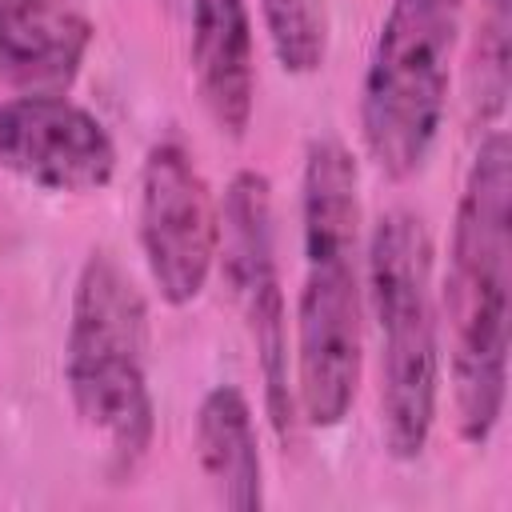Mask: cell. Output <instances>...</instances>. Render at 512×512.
Returning <instances> with one entry per match:
<instances>
[{"label": "cell", "mask_w": 512, "mask_h": 512, "mask_svg": "<svg viewBox=\"0 0 512 512\" xmlns=\"http://www.w3.org/2000/svg\"><path fill=\"white\" fill-rule=\"evenodd\" d=\"M300 292L292 392L308 428H340L364 376V236L360 164L352 148L324 132L312 136L300 172Z\"/></svg>", "instance_id": "6da1fadb"}, {"label": "cell", "mask_w": 512, "mask_h": 512, "mask_svg": "<svg viewBox=\"0 0 512 512\" xmlns=\"http://www.w3.org/2000/svg\"><path fill=\"white\" fill-rule=\"evenodd\" d=\"M440 292L448 328L452 416L464 444L484 448L508 400V292H512V140L488 128L468 160Z\"/></svg>", "instance_id": "7a4b0ae2"}, {"label": "cell", "mask_w": 512, "mask_h": 512, "mask_svg": "<svg viewBox=\"0 0 512 512\" xmlns=\"http://www.w3.org/2000/svg\"><path fill=\"white\" fill-rule=\"evenodd\" d=\"M64 384L76 420L92 440H100L104 472L116 484L132 480L156 440L148 300L108 248H92L76 272L64 336Z\"/></svg>", "instance_id": "3957f363"}, {"label": "cell", "mask_w": 512, "mask_h": 512, "mask_svg": "<svg viewBox=\"0 0 512 512\" xmlns=\"http://www.w3.org/2000/svg\"><path fill=\"white\" fill-rule=\"evenodd\" d=\"M364 308L380 344V432L392 460H420L440 412V300L428 224L412 208L376 216L364 240Z\"/></svg>", "instance_id": "277c9868"}, {"label": "cell", "mask_w": 512, "mask_h": 512, "mask_svg": "<svg viewBox=\"0 0 512 512\" xmlns=\"http://www.w3.org/2000/svg\"><path fill=\"white\" fill-rule=\"evenodd\" d=\"M468 0H388L364 84L360 136L388 180H408L432 156L452 88Z\"/></svg>", "instance_id": "5b68a950"}, {"label": "cell", "mask_w": 512, "mask_h": 512, "mask_svg": "<svg viewBox=\"0 0 512 512\" xmlns=\"http://www.w3.org/2000/svg\"><path fill=\"white\" fill-rule=\"evenodd\" d=\"M224 284L240 308L248 340L256 348V368L264 380L268 424L280 444L296 432V392H292V352H288V308L276 260V212L272 184L256 168H240L220 204V252Z\"/></svg>", "instance_id": "8992f818"}, {"label": "cell", "mask_w": 512, "mask_h": 512, "mask_svg": "<svg viewBox=\"0 0 512 512\" xmlns=\"http://www.w3.org/2000/svg\"><path fill=\"white\" fill-rule=\"evenodd\" d=\"M136 232L156 296L168 308L196 304L220 252V204L196 156L176 136L144 152Z\"/></svg>", "instance_id": "52a82bcc"}, {"label": "cell", "mask_w": 512, "mask_h": 512, "mask_svg": "<svg viewBox=\"0 0 512 512\" xmlns=\"http://www.w3.org/2000/svg\"><path fill=\"white\" fill-rule=\"evenodd\" d=\"M116 160V140L104 120L64 92L0 100V172L44 192L88 196L112 184Z\"/></svg>", "instance_id": "ba28073f"}, {"label": "cell", "mask_w": 512, "mask_h": 512, "mask_svg": "<svg viewBox=\"0 0 512 512\" xmlns=\"http://www.w3.org/2000/svg\"><path fill=\"white\" fill-rule=\"evenodd\" d=\"M92 40L84 0H0V76L20 92H68Z\"/></svg>", "instance_id": "9c48e42d"}, {"label": "cell", "mask_w": 512, "mask_h": 512, "mask_svg": "<svg viewBox=\"0 0 512 512\" xmlns=\"http://www.w3.org/2000/svg\"><path fill=\"white\" fill-rule=\"evenodd\" d=\"M192 76L208 120L240 140L256 108V40L248 0H188Z\"/></svg>", "instance_id": "30bf717a"}, {"label": "cell", "mask_w": 512, "mask_h": 512, "mask_svg": "<svg viewBox=\"0 0 512 512\" xmlns=\"http://www.w3.org/2000/svg\"><path fill=\"white\" fill-rule=\"evenodd\" d=\"M196 464L220 504L256 512L264 508V456L256 436V416L236 384H212L196 408Z\"/></svg>", "instance_id": "8fae6325"}, {"label": "cell", "mask_w": 512, "mask_h": 512, "mask_svg": "<svg viewBox=\"0 0 512 512\" xmlns=\"http://www.w3.org/2000/svg\"><path fill=\"white\" fill-rule=\"evenodd\" d=\"M260 16L272 56L288 76H312L324 68L332 44L328 0H260Z\"/></svg>", "instance_id": "7c38bea8"}, {"label": "cell", "mask_w": 512, "mask_h": 512, "mask_svg": "<svg viewBox=\"0 0 512 512\" xmlns=\"http://www.w3.org/2000/svg\"><path fill=\"white\" fill-rule=\"evenodd\" d=\"M512 0H480L476 20V56H472V112L496 120L508 100V32H512Z\"/></svg>", "instance_id": "4fadbf2b"}]
</instances>
